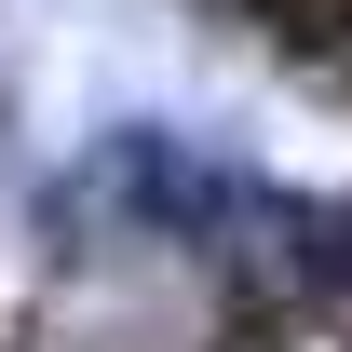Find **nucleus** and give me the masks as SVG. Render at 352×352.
<instances>
[{
    "instance_id": "f257e3e1",
    "label": "nucleus",
    "mask_w": 352,
    "mask_h": 352,
    "mask_svg": "<svg viewBox=\"0 0 352 352\" xmlns=\"http://www.w3.org/2000/svg\"><path fill=\"white\" fill-rule=\"evenodd\" d=\"M285 298L352 311V204H285Z\"/></svg>"
},
{
    "instance_id": "f03ea898",
    "label": "nucleus",
    "mask_w": 352,
    "mask_h": 352,
    "mask_svg": "<svg viewBox=\"0 0 352 352\" xmlns=\"http://www.w3.org/2000/svg\"><path fill=\"white\" fill-rule=\"evenodd\" d=\"M204 352H298V325H285L271 298H230L217 325H204Z\"/></svg>"
}]
</instances>
